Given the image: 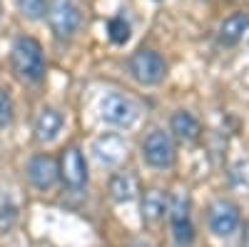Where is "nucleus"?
I'll list each match as a JSON object with an SVG mask.
<instances>
[{"label": "nucleus", "mask_w": 249, "mask_h": 247, "mask_svg": "<svg viewBox=\"0 0 249 247\" xmlns=\"http://www.w3.org/2000/svg\"><path fill=\"white\" fill-rule=\"evenodd\" d=\"M137 105L120 93H107L100 100V117L115 128H132L137 122Z\"/></svg>", "instance_id": "2"}, {"label": "nucleus", "mask_w": 249, "mask_h": 247, "mask_svg": "<svg viewBox=\"0 0 249 247\" xmlns=\"http://www.w3.org/2000/svg\"><path fill=\"white\" fill-rule=\"evenodd\" d=\"M10 63L13 70L20 80L25 82H40L45 75V55H43V45L35 38L23 35L13 43L10 50Z\"/></svg>", "instance_id": "1"}, {"label": "nucleus", "mask_w": 249, "mask_h": 247, "mask_svg": "<svg viewBox=\"0 0 249 247\" xmlns=\"http://www.w3.org/2000/svg\"><path fill=\"white\" fill-rule=\"evenodd\" d=\"M172 133L184 140V142H192L199 137V122L192 113H187V110H177L172 115Z\"/></svg>", "instance_id": "15"}, {"label": "nucleus", "mask_w": 249, "mask_h": 247, "mask_svg": "<svg viewBox=\"0 0 249 247\" xmlns=\"http://www.w3.org/2000/svg\"><path fill=\"white\" fill-rule=\"evenodd\" d=\"M207 225L217 237H230L239 228V208L230 200H217L210 205L207 212Z\"/></svg>", "instance_id": "6"}, {"label": "nucleus", "mask_w": 249, "mask_h": 247, "mask_svg": "<svg viewBox=\"0 0 249 247\" xmlns=\"http://www.w3.org/2000/svg\"><path fill=\"white\" fill-rule=\"evenodd\" d=\"M13 122V100L8 95V90L0 88V130L8 128Z\"/></svg>", "instance_id": "18"}, {"label": "nucleus", "mask_w": 249, "mask_h": 247, "mask_svg": "<svg viewBox=\"0 0 249 247\" xmlns=\"http://www.w3.org/2000/svg\"><path fill=\"white\" fill-rule=\"evenodd\" d=\"M80 8L72 0H53L48 8V25L57 38H70L80 28Z\"/></svg>", "instance_id": "4"}, {"label": "nucleus", "mask_w": 249, "mask_h": 247, "mask_svg": "<svg viewBox=\"0 0 249 247\" xmlns=\"http://www.w3.org/2000/svg\"><path fill=\"white\" fill-rule=\"evenodd\" d=\"M28 177L37 190H48L60 180V165L50 155H35L28 162Z\"/></svg>", "instance_id": "9"}, {"label": "nucleus", "mask_w": 249, "mask_h": 247, "mask_svg": "<svg viewBox=\"0 0 249 247\" xmlns=\"http://www.w3.org/2000/svg\"><path fill=\"white\" fill-rule=\"evenodd\" d=\"M65 120H62V113L55 110V108H40V113L35 115V122H33V133H35V140L37 142H53Z\"/></svg>", "instance_id": "11"}, {"label": "nucleus", "mask_w": 249, "mask_h": 247, "mask_svg": "<svg viewBox=\"0 0 249 247\" xmlns=\"http://www.w3.org/2000/svg\"><path fill=\"white\" fill-rule=\"evenodd\" d=\"M142 157L147 165L157 170H164L175 162V145H172V137L164 133V130H152L142 142Z\"/></svg>", "instance_id": "5"}, {"label": "nucleus", "mask_w": 249, "mask_h": 247, "mask_svg": "<svg viewBox=\"0 0 249 247\" xmlns=\"http://www.w3.org/2000/svg\"><path fill=\"white\" fill-rule=\"evenodd\" d=\"M18 222V208L15 205H3L0 208V232H8Z\"/></svg>", "instance_id": "19"}, {"label": "nucleus", "mask_w": 249, "mask_h": 247, "mask_svg": "<svg viewBox=\"0 0 249 247\" xmlns=\"http://www.w3.org/2000/svg\"><path fill=\"white\" fill-rule=\"evenodd\" d=\"M18 8L28 20H37L45 13V0H18Z\"/></svg>", "instance_id": "17"}, {"label": "nucleus", "mask_w": 249, "mask_h": 247, "mask_svg": "<svg viewBox=\"0 0 249 247\" xmlns=\"http://www.w3.org/2000/svg\"><path fill=\"white\" fill-rule=\"evenodd\" d=\"M132 247H150V245H147V242H142V240H140V242H135Z\"/></svg>", "instance_id": "20"}, {"label": "nucleus", "mask_w": 249, "mask_h": 247, "mask_svg": "<svg viewBox=\"0 0 249 247\" xmlns=\"http://www.w3.org/2000/svg\"><path fill=\"white\" fill-rule=\"evenodd\" d=\"M170 222H172V235L177 245H190L195 240V228H192V217H190V200L187 195L177 192L170 200Z\"/></svg>", "instance_id": "7"}, {"label": "nucleus", "mask_w": 249, "mask_h": 247, "mask_svg": "<svg viewBox=\"0 0 249 247\" xmlns=\"http://www.w3.org/2000/svg\"><path fill=\"white\" fill-rule=\"evenodd\" d=\"M130 73L137 82H142V85H157V82H162L164 75H167V65H164L160 53L142 48L130 57Z\"/></svg>", "instance_id": "3"}, {"label": "nucleus", "mask_w": 249, "mask_h": 247, "mask_svg": "<svg viewBox=\"0 0 249 247\" xmlns=\"http://www.w3.org/2000/svg\"><path fill=\"white\" fill-rule=\"evenodd\" d=\"M92 152H95L97 162H102V165H117L124 157V152H127V142L115 133H105L92 142Z\"/></svg>", "instance_id": "10"}, {"label": "nucleus", "mask_w": 249, "mask_h": 247, "mask_svg": "<svg viewBox=\"0 0 249 247\" xmlns=\"http://www.w3.org/2000/svg\"><path fill=\"white\" fill-rule=\"evenodd\" d=\"M60 177L65 180V185L72 188V190L85 188V182H88V162H85V157H82L80 148H68L65 152H62Z\"/></svg>", "instance_id": "8"}, {"label": "nucleus", "mask_w": 249, "mask_h": 247, "mask_svg": "<svg viewBox=\"0 0 249 247\" xmlns=\"http://www.w3.org/2000/svg\"><path fill=\"white\" fill-rule=\"evenodd\" d=\"M247 28H249V15L247 13H234L230 18H224V23L219 25V35H217L219 45H227V48L237 45Z\"/></svg>", "instance_id": "12"}, {"label": "nucleus", "mask_w": 249, "mask_h": 247, "mask_svg": "<svg viewBox=\"0 0 249 247\" xmlns=\"http://www.w3.org/2000/svg\"><path fill=\"white\" fill-rule=\"evenodd\" d=\"M107 33H110V40L115 45H124L130 40V23L122 15H115L107 23Z\"/></svg>", "instance_id": "16"}, {"label": "nucleus", "mask_w": 249, "mask_h": 247, "mask_svg": "<svg viewBox=\"0 0 249 247\" xmlns=\"http://www.w3.org/2000/svg\"><path fill=\"white\" fill-rule=\"evenodd\" d=\"M137 195V177L132 172H117L110 180V197L115 202H130Z\"/></svg>", "instance_id": "14"}, {"label": "nucleus", "mask_w": 249, "mask_h": 247, "mask_svg": "<svg viewBox=\"0 0 249 247\" xmlns=\"http://www.w3.org/2000/svg\"><path fill=\"white\" fill-rule=\"evenodd\" d=\"M167 208H170V200L162 190H147L142 197V220L144 222H157V220L164 217Z\"/></svg>", "instance_id": "13"}]
</instances>
